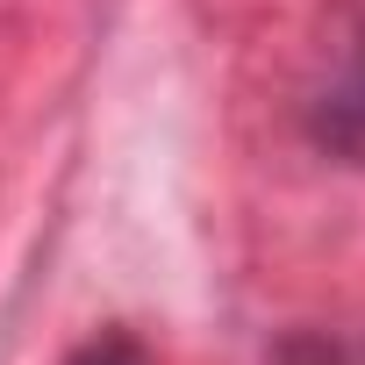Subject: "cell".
Segmentation results:
<instances>
[{
    "label": "cell",
    "instance_id": "6da1fadb",
    "mask_svg": "<svg viewBox=\"0 0 365 365\" xmlns=\"http://www.w3.org/2000/svg\"><path fill=\"white\" fill-rule=\"evenodd\" d=\"M315 136H322V150L365 165V36H351L336 51V65L315 93Z\"/></svg>",
    "mask_w": 365,
    "mask_h": 365
},
{
    "label": "cell",
    "instance_id": "7a4b0ae2",
    "mask_svg": "<svg viewBox=\"0 0 365 365\" xmlns=\"http://www.w3.org/2000/svg\"><path fill=\"white\" fill-rule=\"evenodd\" d=\"M272 365H365V336H322V329H301L272 351Z\"/></svg>",
    "mask_w": 365,
    "mask_h": 365
},
{
    "label": "cell",
    "instance_id": "3957f363",
    "mask_svg": "<svg viewBox=\"0 0 365 365\" xmlns=\"http://www.w3.org/2000/svg\"><path fill=\"white\" fill-rule=\"evenodd\" d=\"M65 365H150V358H143V344H136L129 329H101V336H86Z\"/></svg>",
    "mask_w": 365,
    "mask_h": 365
}]
</instances>
